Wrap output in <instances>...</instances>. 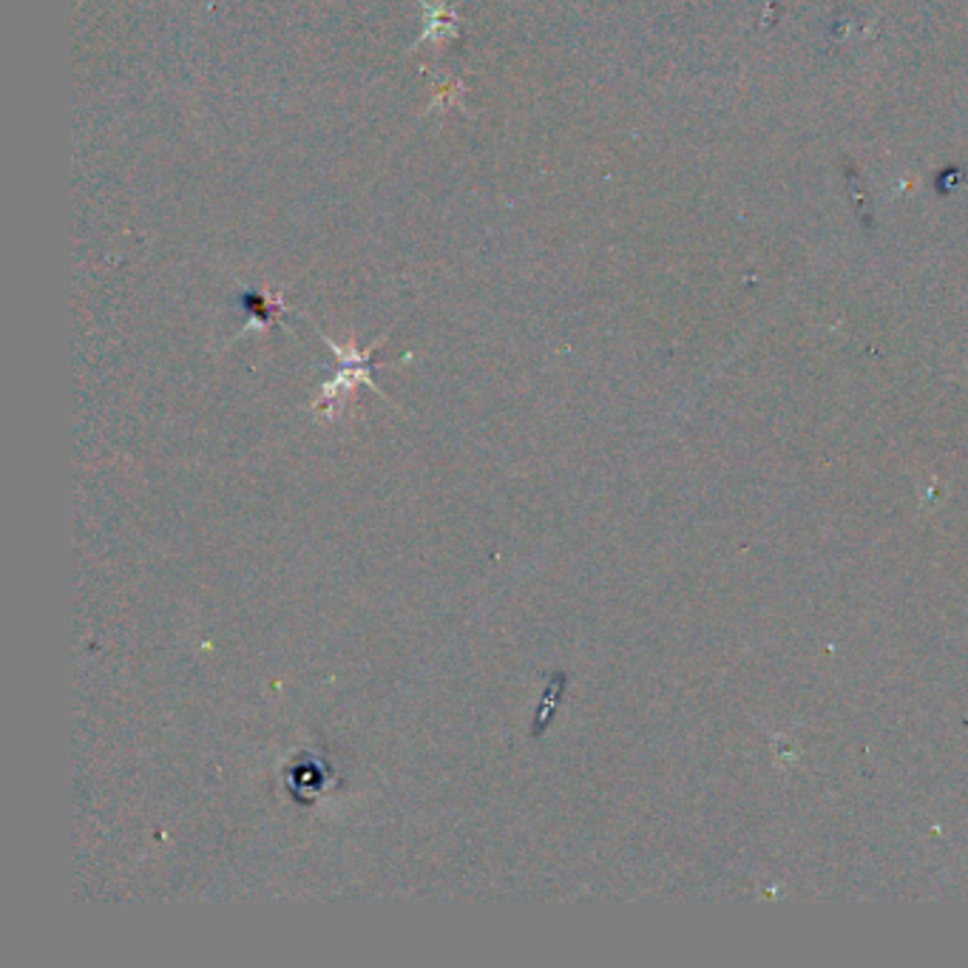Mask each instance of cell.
I'll list each match as a JSON object with an SVG mask.
<instances>
[{
	"instance_id": "2",
	"label": "cell",
	"mask_w": 968,
	"mask_h": 968,
	"mask_svg": "<svg viewBox=\"0 0 968 968\" xmlns=\"http://www.w3.org/2000/svg\"><path fill=\"white\" fill-rule=\"evenodd\" d=\"M421 7L426 12V32L421 41H440V38H449V34L458 32V14L451 12V9L444 7H432L426 0H421Z\"/></svg>"
},
{
	"instance_id": "1",
	"label": "cell",
	"mask_w": 968,
	"mask_h": 968,
	"mask_svg": "<svg viewBox=\"0 0 968 968\" xmlns=\"http://www.w3.org/2000/svg\"><path fill=\"white\" fill-rule=\"evenodd\" d=\"M321 339H325L327 344H330V350L339 355V372H336V379L327 381V384L321 386V395L312 409L319 412V415H325V418H332V409H336V404H339L341 398H347V395H350V392L355 390L359 384H366L370 390H375L379 395H384L386 398V392L379 390V386H375V381H372V370H375V364H372V350H375L379 344L366 347V350L361 352V350H355L352 344L350 347L336 344L332 339H327L325 332H321Z\"/></svg>"
}]
</instances>
